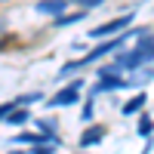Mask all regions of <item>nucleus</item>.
<instances>
[{
  "instance_id": "obj_1",
  "label": "nucleus",
  "mask_w": 154,
  "mask_h": 154,
  "mask_svg": "<svg viewBox=\"0 0 154 154\" xmlns=\"http://www.w3.org/2000/svg\"><path fill=\"white\" fill-rule=\"evenodd\" d=\"M151 59H154V37L151 34H142V40H139L130 53H123L117 62H120V68L136 71V68H142L145 62H151Z\"/></svg>"
},
{
  "instance_id": "obj_2",
  "label": "nucleus",
  "mask_w": 154,
  "mask_h": 154,
  "mask_svg": "<svg viewBox=\"0 0 154 154\" xmlns=\"http://www.w3.org/2000/svg\"><path fill=\"white\" fill-rule=\"evenodd\" d=\"M80 86H83V80H74L71 86H65L62 93L56 96V99H49V108H62V105H74L77 99H80Z\"/></svg>"
},
{
  "instance_id": "obj_3",
  "label": "nucleus",
  "mask_w": 154,
  "mask_h": 154,
  "mask_svg": "<svg viewBox=\"0 0 154 154\" xmlns=\"http://www.w3.org/2000/svg\"><path fill=\"white\" fill-rule=\"evenodd\" d=\"M130 22H133V16H120V19L108 22V25H99V28H93V37H108V34H114V31H123Z\"/></svg>"
},
{
  "instance_id": "obj_4",
  "label": "nucleus",
  "mask_w": 154,
  "mask_h": 154,
  "mask_svg": "<svg viewBox=\"0 0 154 154\" xmlns=\"http://www.w3.org/2000/svg\"><path fill=\"white\" fill-rule=\"evenodd\" d=\"M126 40H130V37H114V40H105L102 46H96V49H93V53H89L83 62H96V59H102L105 53H114V49H117V46H123Z\"/></svg>"
},
{
  "instance_id": "obj_5",
  "label": "nucleus",
  "mask_w": 154,
  "mask_h": 154,
  "mask_svg": "<svg viewBox=\"0 0 154 154\" xmlns=\"http://www.w3.org/2000/svg\"><path fill=\"white\" fill-rule=\"evenodd\" d=\"M105 139V126H89V130L80 136V148H89V145H96Z\"/></svg>"
},
{
  "instance_id": "obj_6",
  "label": "nucleus",
  "mask_w": 154,
  "mask_h": 154,
  "mask_svg": "<svg viewBox=\"0 0 154 154\" xmlns=\"http://www.w3.org/2000/svg\"><path fill=\"white\" fill-rule=\"evenodd\" d=\"M40 12H53V16H62V9H65V0H40L37 3Z\"/></svg>"
},
{
  "instance_id": "obj_7",
  "label": "nucleus",
  "mask_w": 154,
  "mask_h": 154,
  "mask_svg": "<svg viewBox=\"0 0 154 154\" xmlns=\"http://www.w3.org/2000/svg\"><path fill=\"white\" fill-rule=\"evenodd\" d=\"M142 105H145V96H136V99H130L123 105V114H136V111H142Z\"/></svg>"
},
{
  "instance_id": "obj_8",
  "label": "nucleus",
  "mask_w": 154,
  "mask_h": 154,
  "mask_svg": "<svg viewBox=\"0 0 154 154\" xmlns=\"http://www.w3.org/2000/svg\"><path fill=\"white\" fill-rule=\"evenodd\" d=\"M25 120H28V111H9L6 114V123H12V126H22Z\"/></svg>"
},
{
  "instance_id": "obj_9",
  "label": "nucleus",
  "mask_w": 154,
  "mask_h": 154,
  "mask_svg": "<svg viewBox=\"0 0 154 154\" xmlns=\"http://www.w3.org/2000/svg\"><path fill=\"white\" fill-rule=\"evenodd\" d=\"M37 99H40V93H31V96H22V99H19V105H28V102H37Z\"/></svg>"
},
{
  "instance_id": "obj_10",
  "label": "nucleus",
  "mask_w": 154,
  "mask_h": 154,
  "mask_svg": "<svg viewBox=\"0 0 154 154\" xmlns=\"http://www.w3.org/2000/svg\"><path fill=\"white\" fill-rule=\"evenodd\" d=\"M139 133L148 136V133H151V123H148V120H142V123H139Z\"/></svg>"
},
{
  "instance_id": "obj_11",
  "label": "nucleus",
  "mask_w": 154,
  "mask_h": 154,
  "mask_svg": "<svg viewBox=\"0 0 154 154\" xmlns=\"http://www.w3.org/2000/svg\"><path fill=\"white\" fill-rule=\"evenodd\" d=\"M74 3H83V6H99L102 0H74Z\"/></svg>"
}]
</instances>
